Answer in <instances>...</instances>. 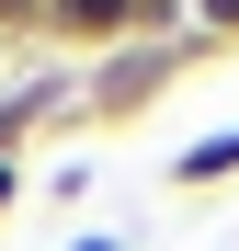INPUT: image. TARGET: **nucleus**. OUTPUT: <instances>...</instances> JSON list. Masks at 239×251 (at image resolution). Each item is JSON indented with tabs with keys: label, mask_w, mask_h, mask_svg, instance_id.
<instances>
[{
	"label": "nucleus",
	"mask_w": 239,
	"mask_h": 251,
	"mask_svg": "<svg viewBox=\"0 0 239 251\" xmlns=\"http://www.w3.org/2000/svg\"><path fill=\"white\" fill-rule=\"evenodd\" d=\"M194 46H205L194 23H182V34H148V46H114V69H103V114H137V103H148V92H159V80H171Z\"/></svg>",
	"instance_id": "1"
},
{
	"label": "nucleus",
	"mask_w": 239,
	"mask_h": 251,
	"mask_svg": "<svg viewBox=\"0 0 239 251\" xmlns=\"http://www.w3.org/2000/svg\"><path fill=\"white\" fill-rule=\"evenodd\" d=\"M57 92H68L57 69H34V80H12V92H0V160H23V137L57 114Z\"/></svg>",
	"instance_id": "2"
},
{
	"label": "nucleus",
	"mask_w": 239,
	"mask_h": 251,
	"mask_svg": "<svg viewBox=\"0 0 239 251\" xmlns=\"http://www.w3.org/2000/svg\"><path fill=\"white\" fill-rule=\"evenodd\" d=\"M171 183H182V194H217V183H239V126H217V137L171 149Z\"/></svg>",
	"instance_id": "3"
},
{
	"label": "nucleus",
	"mask_w": 239,
	"mask_h": 251,
	"mask_svg": "<svg viewBox=\"0 0 239 251\" xmlns=\"http://www.w3.org/2000/svg\"><path fill=\"white\" fill-rule=\"evenodd\" d=\"M182 23L205 34V46H239V0H182Z\"/></svg>",
	"instance_id": "4"
},
{
	"label": "nucleus",
	"mask_w": 239,
	"mask_h": 251,
	"mask_svg": "<svg viewBox=\"0 0 239 251\" xmlns=\"http://www.w3.org/2000/svg\"><path fill=\"white\" fill-rule=\"evenodd\" d=\"M0 34H46V0H0Z\"/></svg>",
	"instance_id": "5"
},
{
	"label": "nucleus",
	"mask_w": 239,
	"mask_h": 251,
	"mask_svg": "<svg viewBox=\"0 0 239 251\" xmlns=\"http://www.w3.org/2000/svg\"><path fill=\"white\" fill-rule=\"evenodd\" d=\"M68 251H126V240H114V228H91V240H68Z\"/></svg>",
	"instance_id": "6"
},
{
	"label": "nucleus",
	"mask_w": 239,
	"mask_h": 251,
	"mask_svg": "<svg viewBox=\"0 0 239 251\" xmlns=\"http://www.w3.org/2000/svg\"><path fill=\"white\" fill-rule=\"evenodd\" d=\"M0 69H12V34H0Z\"/></svg>",
	"instance_id": "7"
}]
</instances>
